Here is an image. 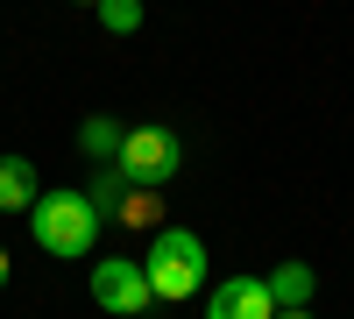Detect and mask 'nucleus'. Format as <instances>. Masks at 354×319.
<instances>
[{
	"mask_svg": "<svg viewBox=\"0 0 354 319\" xmlns=\"http://www.w3.org/2000/svg\"><path fill=\"white\" fill-rule=\"evenodd\" d=\"M100 206L85 192H43L36 206H28V235H36V248L43 255H85L100 241Z\"/></svg>",
	"mask_w": 354,
	"mask_h": 319,
	"instance_id": "obj_1",
	"label": "nucleus"
},
{
	"mask_svg": "<svg viewBox=\"0 0 354 319\" xmlns=\"http://www.w3.org/2000/svg\"><path fill=\"white\" fill-rule=\"evenodd\" d=\"M142 270H149L156 298H198L205 291V241L192 235V227H156Z\"/></svg>",
	"mask_w": 354,
	"mask_h": 319,
	"instance_id": "obj_2",
	"label": "nucleus"
},
{
	"mask_svg": "<svg viewBox=\"0 0 354 319\" xmlns=\"http://www.w3.org/2000/svg\"><path fill=\"white\" fill-rule=\"evenodd\" d=\"M177 163H185V149H177V135L156 128V121H142V128H121V149H113V170H121L128 185H149L163 192L177 178Z\"/></svg>",
	"mask_w": 354,
	"mask_h": 319,
	"instance_id": "obj_3",
	"label": "nucleus"
},
{
	"mask_svg": "<svg viewBox=\"0 0 354 319\" xmlns=\"http://www.w3.org/2000/svg\"><path fill=\"white\" fill-rule=\"evenodd\" d=\"M93 305L100 312H149L156 305V291H149V270L142 263H128V255H106V263H93Z\"/></svg>",
	"mask_w": 354,
	"mask_h": 319,
	"instance_id": "obj_4",
	"label": "nucleus"
},
{
	"mask_svg": "<svg viewBox=\"0 0 354 319\" xmlns=\"http://www.w3.org/2000/svg\"><path fill=\"white\" fill-rule=\"evenodd\" d=\"M205 319H277V298L262 277H227L205 291Z\"/></svg>",
	"mask_w": 354,
	"mask_h": 319,
	"instance_id": "obj_5",
	"label": "nucleus"
},
{
	"mask_svg": "<svg viewBox=\"0 0 354 319\" xmlns=\"http://www.w3.org/2000/svg\"><path fill=\"white\" fill-rule=\"evenodd\" d=\"M36 163L28 156H0V213H28L36 206Z\"/></svg>",
	"mask_w": 354,
	"mask_h": 319,
	"instance_id": "obj_6",
	"label": "nucleus"
},
{
	"mask_svg": "<svg viewBox=\"0 0 354 319\" xmlns=\"http://www.w3.org/2000/svg\"><path fill=\"white\" fill-rule=\"evenodd\" d=\"M113 220H121V227H149V235H156V227H163V199L149 185H128L121 206H113Z\"/></svg>",
	"mask_w": 354,
	"mask_h": 319,
	"instance_id": "obj_7",
	"label": "nucleus"
},
{
	"mask_svg": "<svg viewBox=\"0 0 354 319\" xmlns=\"http://www.w3.org/2000/svg\"><path fill=\"white\" fill-rule=\"evenodd\" d=\"M262 284H270V298H277V305H305L319 277H312V263H277V270L262 277Z\"/></svg>",
	"mask_w": 354,
	"mask_h": 319,
	"instance_id": "obj_8",
	"label": "nucleus"
},
{
	"mask_svg": "<svg viewBox=\"0 0 354 319\" xmlns=\"http://www.w3.org/2000/svg\"><path fill=\"white\" fill-rule=\"evenodd\" d=\"M78 149H85V156H100V163H113V149H121V128H113L106 113H93V121L78 128Z\"/></svg>",
	"mask_w": 354,
	"mask_h": 319,
	"instance_id": "obj_9",
	"label": "nucleus"
},
{
	"mask_svg": "<svg viewBox=\"0 0 354 319\" xmlns=\"http://www.w3.org/2000/svg\"><path fill=\"white\" fill-rule=\"evenodd\" d=\"M100 28L106 36H135L142 28V0H100Z\"/></svg>",
	"mask_w": 354,
	"mask_h": 319,
	"instance_id": "obj_10",
	"label": "nucleus"
},
{
	"mask_svg": "<svg viewBox=\"0 0 354 319\" xmlns=\"http://www.w3.org/2000/svg\"><path fill=\"white\" fill-rule=\"evenodd\" d=\"M277 319H312V312L305 305H277Z\"/></svg>",
	"mask_w": 354,
	"mask_h": 319,
	"instance_id": "obj_11",
	"label": "nucleus"
},
{
	"mask_svg": "<svg viewBox=\"0 0 354 319\" xmlns=\"http://www.w3.org/2000/svg\"><path fill=\"white\" fill-rule=\"evenodd\" d=\"M8 277H15V263H8V248H0V284H8Z\"/></svg>",
	"mask_w": 354,
	"mask_h": 319,
	"instance_id": "obj_12",
	"label": "nucleus"
},
{
	"mask_svg": "<svg viewBox=\"0 0 354 319\" xmlns=\"http://www.w3.org/2000/svg\"><path fill=\"white\" fill-rule=\"evenodd\" d=\"M78 8H100V0H78Z\"/></svg>",
	"mask_w": 354,
	"mask_h": 319,
	"instance_id": "obj_13",
	"label": "nucleus"
}]
</instances>
